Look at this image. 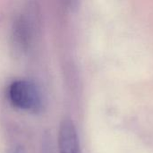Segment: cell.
I'll return each mask as SVG.
<instances>
[{"instance_id":"obj_1","label":"cell","mask_w":153,"mask_h":153,"mask_svg":"<svg viewBox=\"0 0 153 153\" xmlns=\"http://www.w3.org/2000/svg\"><path fill=\"white\" fill-rule=\"evenodd\" d=\"M11 104L23 111L39 113L42 108V97L39 87L29 80H16L8 88Z\"/></svg>"},{"instance_id":"obj_2","label":"cell","mask_w":153,"mask_h":153,"mask_svg":"<svg viewBox=\"0 0 153 153\" xmlns=\"http://www.w3.org/2000/svg\"><path fill=\"white\" fill-rule=\"evenodd\" d=\"M35 10L27 8L16 16L13 23V39L16 48L20 51H26L33 38L36 29Z\"/></svg>"},{"instance_id":"obj_3","label":"cell","mask_w":153,"mask_h":153,"mask_svg":"<svg viewBox=\"0 0 153 153\" xmlns=\"http://www.w3.org/2000/svg\"><path fill=\"white\" fill-rule=\"evenodd\" d=\"M57 144L59 153H82L76 127L69 118H65L60 123Z\"/></svg>"},{"instance_id":"obj_4","label":"cell","mask_w":153,"mask_h":153,"mask_svg":"<svg viewBox=\"0 0 153 153\" xmlns=\"http://www.w3.org/2000/svg\"><path fill=\"white\" fill-rule=\"evenodd\" d=\"M10 153H24V151H23V149L21 146H17V147L13 148L10 152Z\"/></svg>"}]
</instances>
